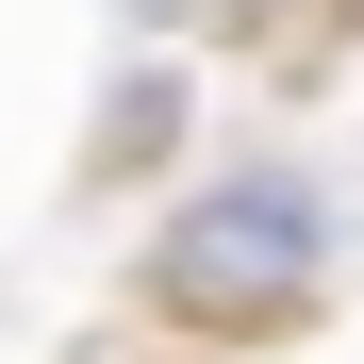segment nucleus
Returning a JSON list of instances; mask_svg holds the SVG:
<instances>
[{"label":"nucleus","instance_id":"obj_1","mask_svg":"<svg viewBox=\"0 0 364 364\" xmlns=\"http://www.w3.org/2000/svg\"><path fill=\"white\" fill-rule=\"evenodd\" d=\"M315 265H331V199L282 182V166H249V182H199V199L166 215L149 298L199 315V331H282L298 298H315Z\"/></svg>","mask_w":364,"mask_h":364}]
</instances>
